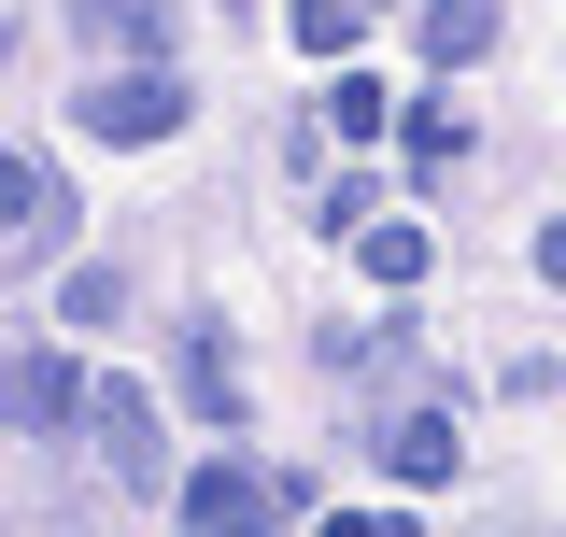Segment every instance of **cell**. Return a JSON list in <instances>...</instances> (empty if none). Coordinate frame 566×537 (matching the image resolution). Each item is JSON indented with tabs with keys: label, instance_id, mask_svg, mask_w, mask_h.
I'll return each mask as SVG.
<instances>
[{
	"label": "cell",
	"instance_id": "obj_15",
	"mask_svg": "<svg viewBox=\"0 0 566 537\" xmlns=\"http://www.w3.org/2000/svg\"><path fill=\"white\" fill-rule=\"evenodd\" d=\"M538 283H566V227H538Z\"/></svg>",
	"mask_w": 566,
	"mask_h": 537
},
{
	"label": "cell",
	"instance_id": "obj_4",
	"mask_svg": "<svg viewBox=\"0 0 566 537\" xmlns=\"http://www.w3.org/2000/svg\"><path fill=\"white\" fill-rule=\"evenodd\" d=\"M0 424H14V439H85V368L0 339Z\"/></svg>",
	"mask_w": 566,
	"mask_h": 537
},
{
	"label": "cell",
	"instance_id": "obj_9",
	"mask_svg": "<svg viewBox=\"0 0 566 537\" xmlns=\"http://www.w3.org/2000/svg\"><path fill=\"white\" fill-rule=\"evenodd\" d=\"M495 57V0H424V71H482Z\"/></svg>",
	"mask_w": 566,
	"mask_h": 537
},
{
	"label": "cell",
	"instance_id": "obj_13",
	"mask_svg": "<svg viewBox=\"0 0 566 537\" xmlns=\"http://www.w3.org/2000/svg\"><path fill=\"white\" fill-rule=\"evenodd\" d=\"M57 312H71V326H114V312H128V268H71Z\"/></svg>",
	"mask_w": 566,
	"mask_h": 537
},
{
	"label": "cell",
	"instance_id": "obj_6",
	"mask_svg": "<svg viewBox=\"0 0 566 537\" xmlns=\"http://www.w3.org/2000/svg\"><path fill=\"white\" fill-rule=\"evenodd\" d=\"M0 227H14V241H43V255L71 241V185H57V170H29L14 141H0Z\"/></svg>",
	"mask_w": 566,
	"mask_h": 537
},
{
	"label": "cell",
	"instance_id": "obj_11",
	"mask_svg": "<svg viewBox=\"0 0 566 537\" xmlns=\"http://www.w3.org/2000/svg\"><path fill=\"white\" fill-rule=\"evenodd\" d=\"M326 128H340V141H382V128H397L382 71H340V85H326Z\"/></svg>",
	"mask_w": 566,
	"mask_h": 537
},
{
	"label": "cell",
	"instance_id": "obj_2",
	"mask_svg": "<svg viewBox=\"0 0 566 537\" xmlns=\"http://www.w3.org/2000/svg\"><path fill=\"white\" fill-rule=\"evenodd\" d=\"M185 114H199V99H185V71H170V57H114L85 99H71V128H85V141H185Z\"/></svg>",
	"mask_w": 566,
	"mask_h": 537
},
{
	"label": "cell",
	"instance_id": "obj_3",
	"mask_svg": "<svg viewBox=\"0 0 566 537\" xmlns=\"http://www.w3.org/2000/svg\"><path fill=\"white\" fill-rule=\"evenodd\" d=\"M85 439H99L114 495H170V424H156V382H114V368H85Z\"/></svg>",
	"mask_w": 566,
	"mask_h": 537
},
{
	"label": "cell",
	"instance_id": "obj_1",
	"mask_svg": "<svg viewBox=\"0 0 566 537\" xmlns=\"http://www.w3.org/2000/svg\"><path fill=\"white\" fill-rule=\"evenodd\" d=\"M156 509L199 524V537H241V524H312V481H297V467L270 481V467H241V453H212V467H185Z\"/></svg>",
	"mask_w": 566,
	"mask_h": 537
},
{
	"label": "cell",
	"instance_id": "obj_5",
	"mask_svg": "<svg viewBox=\"0 0 566 537\" xmlns=\"http://www.w3.org/2000/svg\"><path fill=\"white\" fill-rule=\"evenodd\" d=\"M170 397L199 410L212 439H227V424L255 410V382H241V354H227V326H185V382H170Z\"/></svg>",
	"mask_w": 566,
	"mask_h": 537
},
{
	"label": "cell",
	"instance_id": "obj_10",
	"mask_svg": "<svg viewBox=\"0 0 566 537\" xmlns=\"http://www.w3.org/2000/svg\"><path fill=\"white\" fill-rule=\"evenodd\" d=\"M354 241H368V283H382V297H411L424 268H439V255H424V227H382V212H368Z\"/></svg>",
	"mask_w": 566,
	"mask_h": 537
},
{
	"label": "cell",
	"instance_id": "obj_14",
	"mask_svg": "<svg viewBox=\"0 0 566 537\" xmlns=\"http://www.w3.org/2000/svg\"><path fill=\"white\" fill-rule=\"evenodd\" d=\"M453 156H468V128H453V114L424 99V114H411V170H453Z\"/></svg>",
	"mask_w": 566,
	"mask_h": 537
},
{
	"label": "cell",
	"instance_id": "obj_12",
	"mask_svg": "<svg viewBox=\"0 0 566 537\" xmlns=\"http://www.w3.org/2000/svg\"><path fill=\"white\" fill-rule=\"evenodd\" d=\"M283 29H297L312 57H340V43H368V0H283Z\"/></svg>",
	"mask_w": 566,
	"mask_h": 537
},
{
	"label": "cell",
	"instance_id": "obj_8",
	"mask_svg": "<svg viewBox=\"0 0 566 537\" xmlns=\"http://www.w3.org/2000/svg\"><path fill=\"white\" fill-rule=\"evenodd\" d=\"M453 453H468V439H453V410H397V424H382V467L411 481V495H439Z\"/></svg>",
	"mask_w": 566,
	"mask_h": 537
},
{
	"label": "cell",
	"instance_id": "obj_7",
	"mask_svg": "<svg viewBox=\"0 0 566 537\" xmlns=\"http://www.w3.org/2000/svg\"><path fill=\"white\" fill-rule=\"evenodd\" d=\"M71 43H99V57H170V0H71Z\"/></svg>",
	"mask_w": 566,
	"mask_h": 537
}]
</instances>
